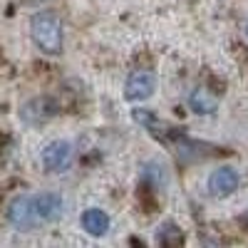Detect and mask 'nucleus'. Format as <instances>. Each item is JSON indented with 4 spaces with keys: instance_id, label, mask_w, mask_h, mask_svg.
I'll return each mask as SVG.
<instances>
[{
    "instance_id": "11",
    "label": "nucleus",
    "mask_w": 248,
    "mask_h": 248,
    "mask_svg": "<svg viewBox=\"0 0 248 248\" xmlns=\"http://www.w3.org/2000/svg\"><path fill=\"white\" fill-rule=\"evenodd\" d=\"M156 241L164 243V246H179L184 241V236H181V231L176 229L174 223H161V229L156 233Z\"/></svg>"
},
{
    "instance_id": "3",
    "label": "nucleus",
    "mask_w": 248,
    "mask_h": 248,
    "mask_svg": "<svg viewBox=\"0 0 248 248\" xmlns=\"http://www.w3.org/2000/svg\"><path fill=\"white\" fill-rule=\"evenodd\" d=\"M156 90V75L152 70H134L127 77V85H124V97L129 102H144L149 99Z\"/></svg>"
},
{
    "instance_id": "1",
    "label": "nucleus",
    "mask_w": 248,
    "mask_h": 248,
    "mask_svg": "<svg viewBox=\"0 0 248 248\" xmlns=\"http://www.w3.org/2000/svg\"><path fill=\"white\" fill-rule=\"evenodd\" d=\"M30 35H32V43L45 55H60L62 52V20L52 10H43V13L32 15Z\"/></svg>"
},
{
    "instance_id": "9",
    "label": "nucleus",
    "mask_w": 248,
    "mask_h": 248,
    "mask_svg": "<svg viewBox=\"0 0 248 248\" xmlns=\"http://www.w3.org/2000/svg\"><path fill=\"white\" fill-rule=\"evenodd\" d=\"M189 107L196 112V114H214L218 109V97L206 90V87H196L189 97Z\"/></svg>"
},
{
    "instance_id": "5",
    "label": "nucleus",
    "mask_w": 248,
    "mask_h": 248,
    "mask_svg": "<svg viewBox=\"0 0 248 248\" xmlns=\"http://www.w3.org/2000/svg\"><path fill=\"white\" fill-rule=\"evenodd\" d=\"M57 114V105L50 99V97H35L30 102H25L23 109H20V117H23L25 124H32V127H37V124H45L47 119H52Z\"/></svg>"
},
{
    "instance_id": "2",
    "label": "nucleus",
    "mask_w": 248,
    "mask_h": 248,
    "mask_svg": "<svg viewBox=\"0 0 248 248\" xmlns=\"http://www.w3.org/2000/svg\"><path fill=\"white\" fill-rule=\"evenodd\" d=\"M8 223L17 231H35L40 223L32 196H15L8 206Z\"/></svg>"
},
{
    "instance_id": "12",
    "label": "nucleus",
    "mask_w": 248,
    "mask_h": 248,
    "mask_svg": "<svg viewBox=\"0 0 248 248\" xmlns=\"http://www.w3.org/2000/svg\"><path fill=\"white\" fill-rule=\"evenodd\" d=\"M144 179L152 181L154 186H159L164 181V171H161L159 164H147V167H144Z\"/></svg>"
},
{
    "instance_id": "6",
    "label": "nucleus",
    "mask_w": 248,
    "mask_h": 248,
    "mask_svg": "<svg viewBox=\"0 0 248 248\" xmlns=\"http://www.w3.org/2000/svg\"><path fill=\"white\" fill-rule=\"evenodd\" d=\"M35 201V211H37V218L43 223H55L62 218V211H65V201H62L60 194H52V191H45V194H37L32 196Z\"/></svg>"
},
{
    "instance_id": "7",
    "label": "nucleus",
    "mask_w": 248,
    "mask_h": 248,
    "mask_svg": "<svg viewBox=\"0 0 248 248\" xmlns=\"http://www.w3.org/2000/svg\"><path fill=\"white\" fill-rule=\"evenodd\" d=\"M238 174L236 169L231 167H218L211 171L209 176V191L216 196V199H223V196H231L236 189H238Z\"/></svg>"
},
{
    "instance_id": "4",
    "label": "nucleus",
    "mask_w": 248,
    "mask_h": 248,
    "mask_svg": "<svg viewBox=\"0 0 248 248\" xmlns=\"http://www.w3.org/2000/svg\"><path fill=\"white\" fill-rule=\"evenodd\" d=\"M43 167L45 171H65L70 164H72V144L65 141V139H57V141H50L47 147L43 149Z\"/></svg>"
},
{
    "instance_id": "8",
    "label": "nucleus",
    "mask_w": 248,
    "mask_h": 248,
    "mask_svg": "<svg viewBox=\"0 0 248 248\" xmlns=\"http://www.w3.org/2000/svg\"><path fill=\"white\" fill-rule=\"evenodd\" d=\"M79 223H82V229H85L90 236H94V238L105 236L109 231V216L102 209H87L85 214L79 216Z\"/></svg>"
},
{
    "instance_id": "13",
    "label": "nucleus",
    "mask_w": 248,
    "mask_h": 248,
    "mask_svg": "<svg viewBox=\"0 0 248 248\" xmlns=\"http://www.w3.org/2000/svg\"><path fill=\"white\" fill-rule=\"evenodd\" d=\"M246 35H248V23H246Z\"/></svg>"
},
{
    "instance_id": "10",
    "label": "nucleus",
    "mask_w": 248,
    "mask_h": 248,
    "mask_svg": "<svg viewBox=\"0 0 248 248\" xmlns=\"http://www.w3.org/2000/svg\"><path fill=\"white\" fill-rule=\"evenodd\" d=\"M134 122L141 124L144 129H149V132H152L154 137H159V139L167 137V124H161L149 109H134Z\"/></svg>"
}]
</instances>
